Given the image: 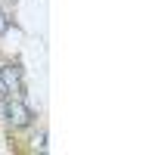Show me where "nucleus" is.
I'll use <instances>...</instances> for the list:
<instances>
[{
  "label": "nucleus",
  "mask_w": 155,
  "mask_h": 155,
  "mask_svg": "<svg viewBox=\"0 0 155 155\" xmlns=\"http://www.w3.org/2000/svg\"><path fill=\"white\" fill-rule=\"evenodd\" d=\"M0 87H3V93H9V96H22L25 93L22 68L16 62H3V65H0Z\"/></svg>",
  "instance_id": "f257e3e1"
},
{
  "label": "nucleus",
  "mask_w": 155,
  "mask_h": 155,
  "mask_svg": "<svg viewBox=\"0 0 155 155\" xmlns=\"http://www.w3.org/2000/svg\"><path fill=\"white\" fill-rule=\"evenodd\" d=\"M3 112H6V121H9L12 127H28L31 118H34V112L25 106L19 96H9V99H6V106H3Z\"/></svg>",
  "instance_id": "f03ea898"
},
{
  "label": "nucleus",
  "mask_w": 155,
  "mask_h": 155,
  "mask_svg": "<svg viewBox=\"0 0 155 155\" xmlns=\"http://www.w3.org/2000/svg\"><path fill=\"white\" fill-rule=\"evenodd\" d=\"M6 31H9V19H6V12L0 9V37H3Z\"/></svg>",
  "instance_id": "7ed1b4c3"
}]
</instances>
